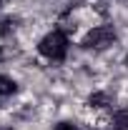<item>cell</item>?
I'll return each mask as SVG.
<instances>
[{
    "instance_id": "cell-8",
    "label": "cell",
    "mask_w": 128,
    "mask_h": 130,
    "mask_svg": "<svg viewBox=\"0 0 128 130\" xmlns=\"http://www.w3.org/2000/svg\"><path fill=\"white\" fill-rule=\"evenodd\" d=\"M126 60H128V58H126Z\"/></svg>"
},
{
    "instance_id": "cell-7",
    "label": "cell",
    "mask_w": 128,
    "mask_h": 130,
    "mask_svg": "<svg viewBox=\"0 0 128 130\" xmlns=\"http://www.w3.org/2000/svg\"><path fill=\"white\" fill-rule=\"evenodd\" d=\"M0 130H10V128H0Z\"/></svg>"
},
{
    "instance_id": "cell-6",
    "label": "cell",
    "mask_w": 128,
    "mask_h": 130,
    "mask_svg": "<svg viewBox=\"0 0 128 130\" xmlns=\"http://www.w3.org/2000/svg\"><path fill=\"white\" fill-rule=\"evenodd\" d=\"M55 130H78V125H73V123H58Z\"/></svg>"
},
{
    "instance_id": "cell-3",
    "label": "cell",
    "mask_w": 128,
    "mask_h": 130,
    "mask_svg": "<svg viewBox=\"0 0 128 130\" xmlns=\"http://www.w3.org/2000/svg\"><path fill=\"white\" fill-rule=\"evenodd\" d=\"M18 90V85L13 78H8V75H0V98H8V95H13Z\"/></svg>"
},
{
    "instance_id": "cell-4",
    "label": "cell",
    "mask_w": 128,
    "mask_h": 130,
    "mask_svg": "<svg viewBox=\"0 0 128 130\" xmlns=\"http://www.w3.org/2000/svg\"><path fill=\"white\" fill-rule=\"evenodd\" d=\"M113 130H128V110H118L113 115Z\"/></svg>"
},
{
    "instance_id": "cell-1",
    "label": "cell",
    "mask_w": 128,
    "mask_h": 130,
    "mask_svg": "<svg viewBox=\"0 0 128 130\" xmlns=\"http://www.w3.org/2000/svg\"><path fill=\"white\" fill-rule=\"evenodd\" d=\"M38 50H40V55H45L48 60H63L65 53H68V38H65V32H60V30L48 32V35L40 40Z\"/></svg>"
},
{
    "instance_id": "cell-2",
    "label": "cell",
    "mask_w": 128,
    "mask_h": 130,
    "mask_svg": "<svg viewBox=\"0 0 128 130\" xmlns=\"http://www.w3.org/2000/svg\"><path fill=\"white\" fill-rule=\"evenodd\" d=\"M113 40H116V30L108 28V25H100V28H93V30L83 38V48L103 50V48H108V45H113Z\"/></svg>"
},
{
    "instance_id": "cell-5",
    "label": "cell",
    "mask_w": 128,
    "mask_h": 130,
    "mask_svg": "<svg viewBox=\"0 0 128 130\" xmlns=\"http://www.w3.org/2000/svg\"><path fill=\"white\" fill-rule=\"evenodd\" d=\"M88 103H91L93 108H108V105H111V98L106 95V93H93Z\"/></svg>"
}]
</instances>
